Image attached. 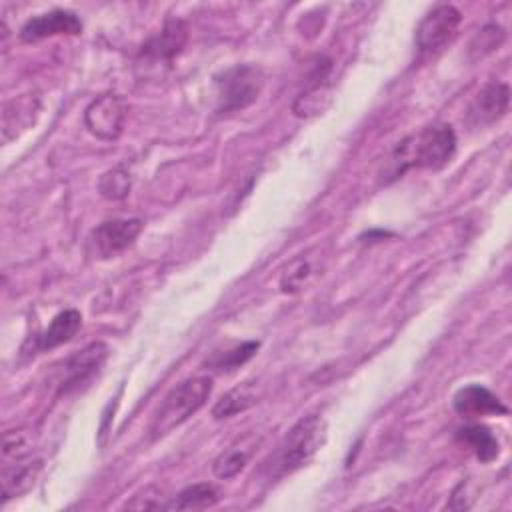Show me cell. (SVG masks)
<instances>
[{
	"label": "cell",
	"instance_id": "obj_13",
	"mask_svg": "<svg viewBox=\"0 0 512 512\" xmlns=\"http://www.w3.org/2000/svg\"><path fill=\"white\" fill-rule=\"evenodd\" d=\"M82 326V316L78 310L68 308L58 312L52 322L46 326V330L38 336V348L40 350H50L60 344H66L76 336V332Z\"/></svg>",
	"mask_w": 512,
	"mask_h": 512
},
{
	"label": "cell",
	"instance_id": "obj_20",
	"mask_svg": "<svg viewBox=\"0 0 512 512\" xmlns=\"http://www.w3.org/2000/svg\"><path fill=\"white\" fill-rule=\"evenodd\" d=\"M128 190H130V176L120 168H114L100 178V194L108 200H120L128 194Z\"/></svg>",
	"mask_w": 512,
	"mask_h": 512
},
{
	"label": "cell",
	"instance_id": "obj_1",
	"mask_svg": "<svg viewBox=\"0 0 512 512\" xmlns=\"http://www.w3.org/2000/svg\"><path fill=\"white\" fill-rule=\"evenodd\" d=\"M456 152V134L450 124L426 126L420 134L402 140L390 156L392 178L404 174V170L418 166L438 170L446 166Z\"/></svg>",
	"mask_w": 512,
	"mask_h": 512
},
{
	"label": "cell",
	"instance_id": "obj_9",
	"mask_svg": "<svg viewBox=\"0 0 512 512\" xmlns=\"http://www.w3.org/2000/svg\"><path fill=\"white\" fill-rule=\"evenodd\" d=\"M510 90L502 82L486 84L468 108V122L472 126H486L500 120L508 110Z\"/></svg>",
	"mask_w": 512,
	"mask_h": 512
},
{
	"label": "cell",
	"instance_id": "obj_10",
	"mask_svg": "<svg viewBox=\"0 0 512 512\" xmlns=\"http://www.w3.org/2000/svg\"><path fill=\"white\" fill-rule=\"evenodd\" d=\"M188 40V24L184 20H168L164 28L142 46V56L154 62L174 60Z\"/></svg>",
	"mask_w": 512,
	"mask_h": 512
},
{
	"label": "cell",
	"instance_id": "obj_11",
	"mask_svg": "<svg viewBox=\"0 0 512 512\" xmlns=\"http://www.w3.org/2000/svg\"><path fill=\"white\" fill-rule=\"evenodd\" d=\"M106 346L102 342H92L86 348H82L80 352H76L68 362H66V370H64V380H62V388L60 392H68L74 386H80L82 382H86L106 360Z\"/></svg>",
	"mask_w": 512,
	"mask_h": 512
},
{
	"label": "cell",
	"instance_id": "obj_6",
	"mask_svg": "<svg viewBox=\"0 0 512 512\" xmlns=\"http://www.w3.org/2000/svg\"><path fill=\"white\" fill-rule=\"evenodd\" d=\"M142 232V220L138 218H116L102 222L92 232V246L100 258H112L126 250Z\"/></svg>",
	"mask_w": 512,
	"mask_h": 512
},
{
	"label": "cell",
	"instance_id": "obj_17",
	"mask_svg": "<svg viewBox=\"0 0 512 512\" xmlns=\"http://www.w3.org/2000/svg\"><path fill=\"white\" fill-rule=\"evenodd\" d=\"M218 502V492L210 484H192L184 488L166 508L176 510H202Z\"/></svg>",
	"mask_w": 512,
	"mask_h": 512
},
{
	"label": "cell",
	"instance_id": "obj_3",
	"mask_svg": "<svg viewBox=\"0 0 512 512\" xmlns=\"http://www.w3.org/2000/svg\"><path fill=\"white\" fill-rule=\"evenodd\" d=\"M326 440V422L318 414L302 416L284 436L276 454L278 474H290L312 460Z\"/></svg>",
	"mask_w": 512,
	"mask_h": 512
},
{
	"label": "cell",
	"instance_id": "obj_2",
	"mask_svg": "<svg viewBox=\"0 0 512 512\" xmlns=\"http://www.w3.org/2000/svg\"><path fill=\"white\" fill-rule=\"evenodd\" d=\"M212 392V378L210 376H192L182 380L174 386L164 400L158 404L148 432L152 440L166 436L176 426L184 424L194 412H198Z\"/></svg>",
	"mask_w": 512,
	"mask_h": 512
},
{
	"label": "cell",
	"instance_id": "obj_19",
	"mask_svg": "<svg viewBox=\"0 0 512 512\" xmlns=\"http://www.w3.org/2000/svg\"><path fill=\"white\" fill-rule=\"evenodd\" d=\"M250 458V450L246 448H228L224 450L212 464V470L218 478L222 480H228V478H234L236 474H240V470L246 466Z\"/></svg>",
	"mask_w": 512,
	"mask_h": 512
},
{
	"label": "cell",
	"instance_id": "obj_15",
	"mask_svg": "<svg viewBox=\"0 0 512 512\" xmlns=\"http://www.w3.org/2000/svg\"><path fill=\"white\" fill-rule=\"evenodd\" d=\"M22 458H16L14 466H4L2 470V490L6 498L26 492L34 484L42 468L40 460H22Z\"/></svg>",
	"mask_w": 512,
	"mask_h": 512
},
{
	"label": "cell",
	"instance_id": "obj_7",
	"mask_svg": "<svg viewBox=\"0 0 512 512\" xmlns=\"http://www.w3.org/2000/svg\"><path fill=\"white\" fill-rule=\"evenodd\" d=\"M86 128L100 140H116L124 124V104L114 94L96 98L84 114Z\"/></svg>",
	"mask_w": 512,
	"mask_h": 512
},
{
	"label": "cell",
	"instance_id": "obj_18",
	"mask_svg": "<svg viewBox=\"0 0 512 512\" xmlns=\"http://www.w3.org/2000/svg\"><path fill=\"white\" fill-rule=\"evenodd\" d=\"M258 342H244V344H238L226 352H218L210 358V366L216 368V370H222V372H230V370H236L240 368L244 362H248L256 350H258Z\"/></svg>",
	"mask_w": 512,
	"mask_h": 512
},
{
	"label": "cell",
	"instance_id": "obj_21",
	"mask_svg": "<svg viewBox=\"0 0 512 512\" xmlns=\"http://www.w3.org/2000/svg\"><path fill=\"white\" fill-rule=\"evenodd\" d=\"M310 274V266L304 262V260H298L286 274H284V278H282V290L284 292H294V290H298L302 284H304V280H306V276Z\"/></svg>",
	"mask_w": 512,
	"mask_h": 512
},
{
	"label": "cell",
	"instance_id": "obj_5",
	"mask_svg": "<svg viewBox=\"0 0 512 512\" xmlns=\"http://www.w3.org/2000/svg\"><path fill=\"white\" fill-rule=\"evenodd\" d=\"M460 22H462L460 10L450 4H440L432 8L416 26L414 42L418 52L432 54L444 48L456 36Z\"/></svg>",
	"mask_w": 512,
	"mask_h": 512
},
{
	"label": "cell",
	"instance_id": "obj_14",
	"mask_svg": "<svg viewBox=\"0 0 512 512\" xmlns=\"http://www.w3.org/2000/svg\"><path fill=\"white\" fill-rule=\"evenodd\" d=\"M456 440L468 446L480 462H492L500 452V444L496 436L486 426H480V424H470L460 428L456 432Z\"/></svg>",
	"mask_w": 512,
	"mask_h": 512
},
{
	"label": "cell",
	"instance_id": "obj_8",
	"mask_svg": "<svg viewBox=\"0 0 512 512\" xmlns=\"http://www.w3.org/2000/svg\"><path fill=\"white\" fill-rule=\"evenodd\" d=\"M80 32H82L80 18L70 10L56 8L26 20V24L20 30V38L22 42H38L52 36H76Z\"/></svg>",
	"mask_w": 512,
	"mask_h": 512
},
{
	"label": "cell",
	"instance_id": "obj_16",
	"mask_svg": "<svg viewBox=\"0 0 512 512\" xmlns=\"http://www.w3.org/2000/svg\"><path fill=\"white\" fill-rule=\"evenodd\" d=\"M252 404H256V388L254 384L250 382H244V384H238L236 388L228 390L212 408V416L216 420H222V418H230L238 412H244L248 410Z\"/></svg>",
	"mask_w": 512,
	"mask_h": 512
},
{
	"label": "cell",
	"instance_id": "obj_4",
	"mask_svg": "<svg viewBox=\"0 0 512 512\" xmlns=\"http://www.w3.org/2000/svg\"><path fill=\"white\" fill-rule=\"evenodd\" d=\"M264 86L260 68L252 64H238L224 70L216 78L218 112H234L256 102Z\"/></svg>",
	"mask_w": 512,
	"mask_h": 512
},
{
	"label": "cell",
	"instance_id": "obj_12",
	"mask_svg": "<svg viewBox=\"0 0 512 512\" xmlns=\"http://www.w3.org/2000/svg\"><path fill=\"white\" fill-rule=\"evenodd\" d=\"M454 410L460 416H486V414H506L508 408L502 400L480 384H468L454 394Z\"/></svg>",
	"mask_w": 512,
	"mask_h": 512
}]
</instances>
